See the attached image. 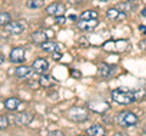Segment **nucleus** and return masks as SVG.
Listing matches in <instances>:
<instances>
[{"label":"nucleus","instance_id":"nucleus-1","mask_svg":"<svg viewBox=\"0 0 146 136\" xmlns=\"http://www.w3.org/2000/svg\"><path fill=\"white\" fill-rule=\"evenodd\" d=\"M117 123L122 128H131L139 123V118L131 111H122L117 114Z\"/></svg>","mask_w":146,"mask_h":136},{"label":"nucleus","instance_id":"nucleus-2","mask_svg":"<svg viewBox=\"0 0 146 136\" xmlns=\"http://www.w3.org/2000/svg\"><path fill=\"white\" fill-rule=\"evenodd\" d=\"M111 97L115 102L119 105H130L134 102V95L133 91H129L127 89H116L111 92Z\"/></svg>","mask_w":146,"mask_h":136},{"label":"nucleus","instance_id":"nucleus-3","mask_svg":"<svg viewBox=\"0 0 146 136\" xmlns=\"http://www.w3.org/2000/svg\"><path fill=\"white\" fill-rule=\"evenodd\" d=\"M67 116L71 120L76 123H84L89 119V112L85 107L82 106H73L67 111Z\"/></svg>","mask_w":146,"mask_h":136},{"label":"nucleus","instance_id":"nucleus-4","mask_svg":"<svg viewBox=\"0 0 146 136\" xmlns=\"http://www.w3.org/2000/svg\"><path fill=\"white\" fill-rule=\"evenodd\" d=\"M34 119V116L29 112H21L17 114H11L9 116V120L10 123H13L18 126H23V125H28L32 123V120Z\"/></svg>","mask_w":146,"mask_h":136},{"label":"nucleus","instance_id":"nucleus-5","mask_svg":"<svg viewBox=\"0 0 146 136\" xmlns=\"http://www.w3.org/2000/svg\"><path fill=\"white\" fill-rule=\"evenodd\" d=\"M4 27H5V30L9 34L17 35V34H21V33H23L25 32L26 22L25 21H11Z\"/></svg>","mask_w":146,"mask_h":136},{"label":"nucleus","instance_id":"nucleus-6","mask_svg":"<svg viewBox=\"0 0 146 136\" xmlns=\"http://www.w3.org/2000/svg\"><path fill=\"white\" fill-rule=\"evenodd\" d=\"M128 45V40H108L104 44L105 51H123Z\"/></svg>","mask_w":146,"mask_h":136},{"label":"nucleus","instance_id":"nucleus-7","mask_svg":"<svg viewBox=\"0 0 146 136\" xmlns=\"http://www.w3.org/2000/svg\"><path fill=\"white\" fill-rule=\"evenodd\" d=\"M9 58H10L11 63H22V62H25V60H26V50H25V48H21V46L13 48L10 51Z\"/></svg>","mask_w":146,"mask_h":136},{"label":"nucleus","instance_id":"nucleus-8","mask_svg":"<svg viewBox=\"0 0 146 136\" xmlns=\"http://www.w3.org/2000/svg\"><path fill=\"white\" fill-rule=\"evenodd\" d=\"M99 26V20L96 18H89V20H79L77 22V28L83 32H91Z\"/></svg>","mask_w":146,"mask_h":136},{"label":"nucleus","instance_id":"nucleus-9","mask_svg":"<svg viewBox=\"0 0 146 136\" xmlns=\"http://www.w3.org/2000/svg\"><path fill=\"white\" fill-rule=\"evenodd\" d=\"M45 12H46L48 15H50V16L65 15L66 7H65V5H63L62 3H60V1H55V3H51L50 5L46 6V9H45Z\"/></svg>","mask_w":146,"mask_h":136},{"label":"nucleus","instance_id":"nucleus-10","mask_svg":"<svg viewBox=\"0 0 146 136\" xmlns=\"http://www.w3.org/2000/svg\"><path fill=\"white\" fill-rule=\"evenodd\" d=\"M32 68H33V71L36 72V73H40V74L46 73L49 69V62L43 57L35 58L33 63H32Z\"/></svg>","mask_w":146,"mask_h":136},{"label":"nucleus","instance_id":"nucleus-11","mask_svg":"<svg viewBox=\"0 0 146 136\" xmlns=\"http://www.w3.org/2000/svg\"><path fill=\"white\" fill-rule=\"evenodd\" d=\"M106 16H107V18L111 20V21H118V20H124V18H127L125 12L119 10L118 7H111V9H108L107 12H106Z\"/></svg>","mask_w":146,"mask_h":136},{"label":"nucleus","instance_id":"nucleus-12","mask_svg":"<svg viewBox=\"0 0 146 136\" xmlns=\"http://www.w3.org/2000/svg\"><path fill=\"white\" fill-rule=\"evenodd\" d=\"M98 69H99L100 77H102V78H110V77H112L113 73H115L116 67L108 65V63H100Z\"/></svg>","mask_w":146,"mask_h":136},{"label":"nucleus","instance_id":"nucleus-13","mask_svg":"<svg viewBox=\"0 0 146 136\" xmlns=\"http://www.w3.org/2000/svg\"><path fill=\"white\" fill-rule=\"evenodd\" d=\"M89 108L93 110L94 112L98 113H105L106 111L110 110V105L105 101H93L89 103Z\"/></svg>","mask_w":146,"mask_h":136},{"label":"nucleus","instance_id":"nucleus-14","mask_svg":"<svg viewBox=\"0 0 146 136\" xmlns=\"http://www.w3.org/2000/svg\"><path fill=\"white\" fill-rule=\"evenodd\" d=\"M33 68L32 67H27V66H21V67H17L15 69V75L20 79H26V78H29V77L33 74Z\"/></svg>","mask_w":146,"mask_h":136},{"label":"nucleus","instance_id":"nucleus-15","mask_svg":"<svg viewBox=\"0 0 146 136\" xmlns=\"http://www.w3.org/2000/svg\"><path fill=\"white\" fill-rule=\"evenodd\" d=\"M31 39L34 44L42 45L43 43H45L48 40V34L45 33L44 30H36V32H34V33H32Z\"/></svg>","mask_w":146,"mask_h":136},{"label":"nucleus","instance_id":"nucleus-16","mask_svg":"<svg viewBox=\"0 0 146 136\" xmlns=\"http://www.w3.org/2000/svg\"><path fill=\"white\" fill-rule=\"evenodd\" d=\"M22 101L18 97H9L5 100V102H4V106L7 111H16L18 107L21 106Z\"/></svg>","mask_w":146,"mask_h":136},{"label":"nucleus","instance_id":"nucleus-17","mask_svg":"<svg viewBox=\"0 0 146 136\" xmlns=\"http://www.w3.org/2000/svg\"><path fill=\"white\" fill-rule=\"evenodd\" d=\"M61 45L56 43V42H51V40H46L45 43H43L42 45H40V48H42V50H44L45 52H55V51H60V48Z\"/></svg>","mask_w":146,"mask_h":136},{"label":"nucleus","instance_id":"nucleus-18","mask_svg":"<svg viewBox=\"0 0 146 136\" xmlns=\"http://www.w3.org/2000/svg\"><path fill=\"white\" fill-rule=\"evenodd\" d=\"M86 134L88 135H93V136H102L106 134V129L100 124H94L90 128L86 129Z\"/></svg>","mask_w":146,"mask_h":136},{"label":"nucleus","instance_id":"nucleus-19","mask_svg":"<svg viewBox=\"0 0 146 136\" xmlns=\"http://www.w3.org/2000/svg\"><path fill=\"white\" fill-rule=\"evenodd\" d=\"M45 4V0H27L26 6L31 9V10H36V9L43 7Z\"/></svg>","mask_w":146,"mask_h":136},{"label":"nucleus","instance_id":"nucleus-20","mask_svg":"<svg viewBox=\"0 0 146 136\" xmlns=\"http://www.w3.org/2000/svg\"><path fill=\"white\" fill-rule=\"evenodd\" d=\"M39 84H40V86H43V88H50L52 85L51 77L43 73L42 77H40V79H39Z\"/></svg>","mask_w":146,"mask_h":136},{"label":"nucleus","instance_id":"nucleus-21","mask_svg":"<svg viewBox=\"0 0 146 136\" xmlns=\"http://www.w3.org/2000/svg\"><path fill=\"white\" fill-rule=\"evenodd\" d=\"M98 16H99L98 11H95V10H85V11L82 12L79 18L80 20H89V18H96Z\"/></svg>","mask_w":146,"mask_h":136},{"label":"nucleus","instance_id":"nucleus-22","mask_svg":"<svg viewBox=\"0 0 146 136\" xmlns=\"http://www.w3.org/2000/svg\"><path fill=\"white\" fill-rule=\"evenodd\" d=\"M117 7H119V10L122 11H133L135 9V5L131 4V1H123L121 4H118Z\"/></svg>","mask_w":146,"mask_h":136},{"label":"nucleus","instance_id":"nucleus-23","mask_svg":"<svg viewBox=\"0 0 146 136\" xmlns=\"http://www.w3.org/2000/svg\"><path fill=\"white\" fill-rule=\"evenodd\" d=\"M11 15L9 12H0V26H6L9 22H11L12 20Z\"/></svg>","mask_w":146,"mask_h":136},{"label":"nucleus","instance_id":"nucleus-24","mask_svg":"<svg viewBox=\"0 0 146 136\" xmlns=\"http://www.w3.org/2000/svg\"><path fill=\"white\" fill-rule=\"evenodd\" d=\"M9 125H10L9 117L7 116H0V130H5Z\"/></svg>","mask_w":146,"mask_h":136},{"label":"nucleus","instance_id":"nucleus-25","mask_svg":"<svg viewBox=\"0 0 146 136\" xmlns=\"http://www.w3.org/2000/svg\"><path fill=\"white\" fill-rule=\"evenodd\" d=\"M133 95H134V101H140V100H143L146 95V91L144 89L141 90H136V91H133Z\"/></svg>","mask_w":146,"mask_h":136},{"label":"nucleus","instance_id":"nucleus-26","mask_svg":"<svg viewBox=\"0 0 146 136\" xmlns=\"http://www.w3.org/2000/svg\"><path fill=\"white\" fill-rule=\"evenodd\" d=\"M66 17L65 15H58V16H55V23L57 24H65L66 23Z\"/></svg>","mask_w":146,"mask_h":136},{"label":"nucleus","instance_id":"nucleus-27","mask_svg":"<svg viewBox=\"0 0 146 136\" xmlns=\"http://www.w3.org/2000/svg\"><path fill=\"white\" fill-rule=\"evenodd\" d=\"M71 75L73 77V78H76V79H80L82 78L80 71H77V69H71Z\"/></svg>","mask_w":146,"mask_h":136},{"label":"nucleus","instance_id":"nucleus-28","mask_svg":"<svg viewBox=\"0 0 146 136\" xmlns=\"http://www.w3.org/2000/svg\"><path fill=\"white\" fill-rule=\"evenodd\" d=\"M61 57H62V56H61V52H60V51H55V52H52V60L58 61Z\"/></svg>","mask_w":146,"mask_h":136},{"label":"nucleus","instance_id":"nucleus-29","mask_svg":"<svg viewBox=\"0 0 146 136\" xmlns=\"http://www.w3.org/2000/svg\"><path fill=\"white\" fill-rule=\"evenodd\" d=\"M49 135H51V136H61V135H63V133L61 130H54V131H50L49 133Z\"/></svg>","mask_w":146,"mask_h":136},{"label":"nucleus","instance_id":"nucleus-30","mask_svg":"<svg viewBox=\"0 0 146 136\" xmlns=\"http://www.w3.org/2000/svg\"><path fill=\"white\" fill-rule=\"evenodd\" d=\"M83 0H68V3L72 4V5H78V4H82Z\"/></svg>","mask_w":146,"mask_h":136},{"label":"nucleus","instance_id":"nucleus-31","mask_svg":"<svg viewBox=\"0 0 146 136\" xmlns=\"http://www.w3.org/2000/svg\"><path fill=\"white\" fill-rule=\"evenodd\" d=\"M139 30L141 32V33L146 34V27H145V26H139Z\"/></svg>","mask_w":146,"mask_h":136},{"label":"nucleus","instance_id":"nucleus-32","mask_svg":"<svg viewBox=\"0 0 146 136\" xmlns=\"http://www.w3.org/2000/svg\"><path fill=\"white\" fill-rule=\"evenodd\" d=\"M4 61H5V56H4L3 53H0V66L4 63Z\"/></svg>","mask_w":146,"mask_h":136},{"label":"nucleus","instance_id":"nucleus-33","mask_svg":"<svg viewBox=\"0 0 146 136\" xmlns=\"http://www.w3.org/2000/svg\"><path fill=\"white\" fill-rule=\"evenodd\" d=\"M68 18H70L72 22H76V21H77V16H76V15H71L70 17H68Z\"/></svg>","mask_w":146,"mask_h":136},{"label":"nucleus","instance_id":"nucleus-34","mask_svg":"<svg viewBox=\"0 0 146 136\" xmlns=\"http://www.w3.org/2000/svg\"><path fill=\"white\" fill-rule=\"evenodd\" d=\"M141 15H143L144 17H146V7L144 9V10H143V11H141Z\"/></svg>","mask_w":146,"mask_h":136},{"label":"nucleus","instance_id":"nucleus-35","mask_svg":"<svg viewBox=\"0 0 146 136\" xmlns=\"http://www.w3.org/2000/svg\"><path fill=\"white\" fill-rule=\"evenodd\" d=\"M122 1H131L133 3V1H135V0H122Z\"/></svg>","mask_w":146,"mask_h":136},{"label":"nucleus","instance_id":"nucleus-36","mask_svg":"<svg viewBox=\"0 0 146 136\" xmlns=\"http://www.w3.org/2000/svg\"><path fill=\"white\" fill-rule=\"evenodd\" d=\"M100 1H102V3H106V1H108V0H100Z\"/></svg>","mask_w":146,"mask_h":136}]
</instances>
